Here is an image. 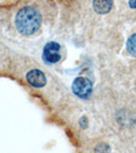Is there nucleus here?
I'll return each mask as SVG.
<instances>
[{
	"label": "nucleus",
	"instance_id": "9",
	"mask_svg": "<svg viewBox=\"0 0 136 153\" xmlns=\"http://www.w3.org/2000/svg\"><path fill=\"white\" fill-rule=\"evenodd\" d=\"M129 6H130V8L135 9L136 8V0H129Z\"/></svg>",
	"mask_w": 136,
	"mask_h": 153
},
{
	"label": "nucleus",
	"instance_id": "2",
	"mask_svg": "<svg viewBox=\"0 0 136 153\" xmlns=\"http://www.w3.org/2000/svg\"><path fill=\"white\" fill-rule=\"evenodd\" d=\"M92 84L88 79L84 76H78L72 84V91L76 96L81 99H88L92 94Z\"/></svg>",
	"mask_w": 136,
	"mask_h": 153
},
{
	"label": "nucleus",
	"instance_id": "8",
	"mask_svg": "<svg viewBox=\"0 0 136 153\" xmlns=\"http://www.w3.org/2000/svg\"><path fill=\"white\" fill-rule=\"evenodd\" d=\"M80 127L81 128H83V129H86L87 128V126H88V120H87V117H82L80 118Z\"/></svg>",
	"mask_w": 136,
	"mask_h": 153
},
{
	"label": "nucleus",
	"instance_id": "6",
	"mask_svg": "<svg viewBox=\"0 0 136 153\" xmlns=\"http://www.w3.org/2000/svg\"><path fill=\"white\" fill-rule=\"evenodd\" d=\"M126 47L129 54L133 57H136V33L129 37L126 43Z\"/></svg>",
	"mask_w": 136,
	"mask_h": 153
},
{
	"label": "nucleus",
	"instance_id": "1",
	"mask_svg": "<svg viewBox=\"0 0 136 153\" xmlns=\"http://www.w3.org/2000/svg\"><path fill=\"white\" fill-rule=\"evenodd\" d=\"M14 24L19 34L24 36H32L41 28L42 19L36 8L25 6L18 11Z\"/></svg>",
	"mask_w": 136,
	"mask_h": 153
},
{
	"label": "nucleus",
	"instance_id": "5",
	"mask_svg": "<svg viewBox=\"0 0 136 153\" xmlns=\"http://www.w3.org/2000/svg\"><path fill=\"white\" fill-rule=\"evenodd\" d=\"M113 0H93V9L98 14H107L113 8Z\"/></svg>",
	"mask_w": 136,
	"mask_h": 153
},
{
	"label": "nucleus",
	"instance_id": "3",
	"mask_svg": "<svg viewBox=\"0 0 136 153\" xmlns=\"http://www.w3.org/2000/svg\"><path fill=\"white\" fill-rule=\"evenodd\" d=\"M42 57L46 63H56L61 60V45L58 42H48L43 48Z\"/></svg>",
	"mask_w": 136,
	"mask_h": 153
},
{
	"label": "nucleus",
	"instance_id": "7",
	"mask_svg": "<svg viewBox=\"0 0 136 153\" xmlns=\"http://www.w3.org/2000/svg\"><path fill=\"white\" fill-rule=\"evenodd\" d=\"M111 147L107 143H99L94 148V153H110Z\"/></svg>",
	"mask_w": 136,
	"mask_h": 153
},
{
	"label": "nucleus",
	"instance_id": "4",
	"mask_svg": "<svg viewBox=\"0 0 136 153\" xmlns=\"http://www.w3.org/2000/svg\"><path fill=\"white\" fill-rule=\"evenodd\" d=\"M28 83L35 88H43L47 83L46 76L40 70H31L26 76Z\"/></svg>",
	"mask_w": 136,
	"mask_h": 153
}]
</instances>
